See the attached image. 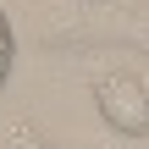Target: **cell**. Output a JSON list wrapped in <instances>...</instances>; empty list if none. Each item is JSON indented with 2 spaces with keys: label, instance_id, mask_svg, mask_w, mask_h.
<instances>
[{
  "label": "cell",
  "instance_id": "2",
  "mask_svg": "<svg viewBox=\"0 0 149 149\" xmlns=\"http://www.w3.org/2000/svg\"><path fill=\"white\" fill-rule=\"evenodd\" d=\"M0 149H50V138H44V127H39V122L17 116V122H6V133H0Z\"/></svg>",
  "mask_w": 149,
  "mask_h": 149
},
{
  "label": "cell",
  "instance_id": "4",
  "mask_svg": "<svg viewBox=\"0 0 149 149\" xmlns=\"http://www.w3.org/2000/svg\"><path fill=\"white\" fill-rule=\"evenodd\" d=\"M127 33H149V11L138 17V22H127Z\"/></svg>",
  "mask_w": 149,
  "mask_h": 149
},
{
  "label": "cell",
  "instance_id": "3",
  "mask_svg": "<svg viewBox=\"0 0 149 149\" xmlns=\"http://www.w3.org/2000/svg\"><path fill=\"white\" fill-rule=\"evenodd\" d=\"M11 55H17V39H11V17L0 11V83H6V72H11Z\"/></svg>",
  "mask_w": 149,
  "mask_h": 149
},
{
  "label": "cell",
  "instance_id": "1",
  "mask_svg": "<svg viewBox=\"0 0 149 149\" xmlns=\"http://www.w3.org/2000/svg\"><path fill=\"white\" fill-rule=\"evenodd\" d=\"M94 111L111 133L122 138H149V88L133 72H105L94 83Z\"/></svg>",
  "mask_w": 149,
  "mask_h": 149
}]
</instances>
